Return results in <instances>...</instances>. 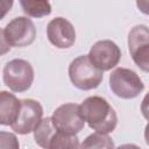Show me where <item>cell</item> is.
Returning a JSON list of instances; mask_svg holds the SVG:
<instances>
[{"label": "cell", "instance_id": "6da1fadb", "mask_svg": "<svg viewBox=\"0 0 149 149\" xmlns=\"http://www.w3.org/2000/svg\"><path fill=\"white\" fill-rule=\"evenodd\" d=\"M80 114L91 129L109 134L118 125V115L109 102L98 95L86 98L80 105Z\"/></svg>", "mask_w": 149, "mask_h": 149}, {"label": "cell", "instance_id": "7a4b0ae2", "mask_svg": "<svg viewBox=\"0 0 149 149\" xmlns=\"http://www.w3.org/2000/svg\"><path fill=\"white\" fill-rule=\"evenodd\" d=\"M68 72L72 85L81 91L97 88L104 79V71L91 62L88 55H81L74 58L70 63Z\"/></svg>", "mask_w": 149, "mask_h": 149}, {"label": "cell", "instance_id": "3957f363", "mask_svg": "<svg viewBox=\"0 0 149 149\" xmlns=\"http://www.w3.org/2000/svg\"><path fill=\"white\" fill-rule=\"evenodd\" d=\"M36 38V28L28 16H17L9 21L1 30L2 54L6 47L23 48L30 45Z\"/></svg>", "mask_w": 149, "mask_h": 149}, {"label": "cell", "instance_id": "277c9868", "mask_svg": "<svg viewBox=\"0 0 149 149\" xmlns=\"http://www.w3.org/2000/svg\"><path fill=\"white\" fill-rule=\"evenodd\" d=\"M34 69L26 59H12L6 63L2 70V79L5 85L15 93L28 91L34 81Z\"/></svg>", "mask_w": 149, "mask_h": 149}, {"label": "cell", "instance_id": "5b68a950", "mask_svg": "<svg viewBox=\"0 0 149 149\" xmlns=\"http://www.w3.org/2000/svg\"><path fill=\"white\" fill-rule=\"evenodd\" d=\"M109 87L121 99H134L144 90V84L135 71L116 68L109 74Z\"/></svg>", "mask_w": 149, "mask_h": 149}, {"label": "cell", "instance_id": "8992f818", "mask_svg": "<svg viewBox=\"0 0 149 149\" xmlns=\"http://www.w3.org/2000/svg\"><path fill=\"white\" fill-rule=\"evenodd\" d=\"M55 126L64 133L78 134L85 126V120L80 114V106L68 102L58 106L51 116Z\"/></svg>", "mask_w": 149, "mask_h": 149}, {"label": "cell", "instance_id": "52a82bcc", "mask_svg": "<svg viewBox=\"0 0 149 149\" xmlns=\"http://www.w3.org/2000/svg\"><path fill=\"white\" fill-rule=\"evenodd\" d=\"M88 57L101 71H109L119 64L121 59V50L113 41L101 40L91 47Z\"/></svg>", "mask_w": 149, "mask_h": 149}, {"label": "cell", "instance_id": "ba28073f", "mask_svg": "<svg viewBox=\"0 0 149 149\" xmlns=\"http://www.w3.org/2000/svg\"><path fill=\"white\" fill-rule=\"evenodd\" d=\"M43 107L42 105L34 99H22L21 100V111L16 121L10 126V128L20 134L26 135L34 132L35 127L42 120Z\"/></svg>", "mask_w": 149, "mask_h": 149}, {"label": "cell", "instance_id": "9c48e42d", "mask_svg": "<svg viewBox=\"0 0 149 149\" xmlns=\"http://www.w3.org/2000/svg\"><path fill=\"white\" fill-rule=\"evenodd\" d=\"M47 36L49 42L58 49L71 48L76 42V30L73 24L62 16L55 17L48 23Z\"/></svg>", "mask_w": 149, "mask_h": 149}, {"label": "cell", "instance_id": "30bf717a", "mask_svg": "<svg viewBox=\"0 0 149 149\" xmlns=\"http://www.w3.org/2000/svg\"><path fill=\"white\" fill-rule=\"evenodd\" d=\"M21 111V100L13 93L7 91L0 92V123L2 126H12Z\"/></svg>", "mask_w": 149, "mask_h": 149}, {"label": "cell", "instance_id": "8fae6325", "mask_svg": "<svg viewBox=\"0 0 149 149\" xmlns=\"http://www.w3.org/2000/svg\"><path fill=\"white\" fill-rule=\"evenodd\" d=\"M58 128L55 126L54 121L51 118H42V120L38 122V125L34 129V140L37 146L42 148H49L50 149V143L57 133Z\"/></svg>", "mask_w": 149, "mask_h": 149}, {"label": "cell", "instance_id": "7c38bea8", "mask_svg": "<svg viewBox=\"0 0 149 149\" xmlns=\"http://www.w3.org/2000/svg\"><path fill=\"white\" fill-rule=\"evenodd\" d=\"M21 8L29 17L40 19L51 14V5L49 0H20Z\"/></svg>", "mask_w": 149, "mask_h": 149}, {"label": "cell", "instance_id": "4fadbf2b", "mask_svg": "<svg viewBox=\"0 0 149 149\" xmlns=\"http://www.w3.org/2000/svg\"><path fill=\"white\" fill-rule=\"evenodd\" d=\"M114 142L108 134L94 132L88 135L80 144V148H114Z\"/></svg>", "mask_w": 149, "mask_h": 149}, {"label": "cell", "instance_id": "5bb4252c", "mask_svg": "<svg viewBox=\"0 0 149 149\" xmlns=\"http://www.w3.org/2000/svg\"><path fill=\"white\" fill-rule=\"evenodd\" d=\"M149 42V28L144 24H137L133 27L128 34V49L134 50L141 44Z\"/></svg>", "mask_w": 149, "mask_h": 149}, {"label": "cell", "instance_id": "9a60e30c", "mask_svg": "<svg viewBox=\"0 0 149 149\" xmlns=\"http://www.w3.org/2000/svg\"><path fill=\"white\" fill-rule=\"evenodd\" d=\"M80 143L78 140L77 134H68L64 132H61L59 129L55 134L51 143H50V149H59V148H79Z\"/></svg>", "mask_w": 149, "mask_h": 149}, {"label": "cell", "instance_id": "2e32d148", "mask_svg": "<svg viewBox=\"0 0 149 149\" xmlns=\"http://www.w3.org/2000/svg\"><path fill=\"white\" fill-rule=\"evenodd\" d=\"M129 52L133 58V62L137 65V68L149 73V42L139 45Z\"/></svg>", "mask_w": 149, "mask_h": 149}, {"label": "cell", "instance_id": "e0dca14e", "mask_svg": "<svg viewBox=\"0 0 149 149\" xmlns=\"http://www.w3.org/2000/svg\"><path fill=\"white\" fill-rule=\"evenodd\" d=\"M141 113L144 119L149 120V92L144 95V98L141 101Z\"/></svg>", "mask_w": 149, "mask_h": 149}, {"label": "cell", "instance_id": "ac0fdd59", "mask_svg": "<svg viewBox=\"0 0 149 149\" xmlns=\"http://www.w3.org/2000/svg\"><path fill=\"white\" fill-rule=\"evenodd\" d=\"M139 10L146 15H149V0H136Z\"/></svg>", "mask_w": 149, "mask_h": 149}, {"label": "cell", "instance_id": "d6986e66", "mask_svg": "<svg viewBox=\"0 0 149 149\" xmlns=\"http://www.w3.org/2000/svg\"><path fill=\"white\" fill-rule=\"evenodd\" d=\"M13 2H14V0H2V2H1V9H2L1 17H5V15L8 13V10H10Z\"/></svg>", "mask_w": 149, "mask_h": 149}, {"label": "cell", "instance_id": "ffe728a7", "mask_svg": "<svg viewBox=\"0 0 149 149\" xmlns=\"http://www.w3.org/2000/svg\"><path fill=\"white\" fill-rule=\"evenodd\" d=\"M144 140H146V143L149 146V120H148V123L144 128Z\"/></svg>", "mask_w": 149, "mask_h": 149}]
</instances>
